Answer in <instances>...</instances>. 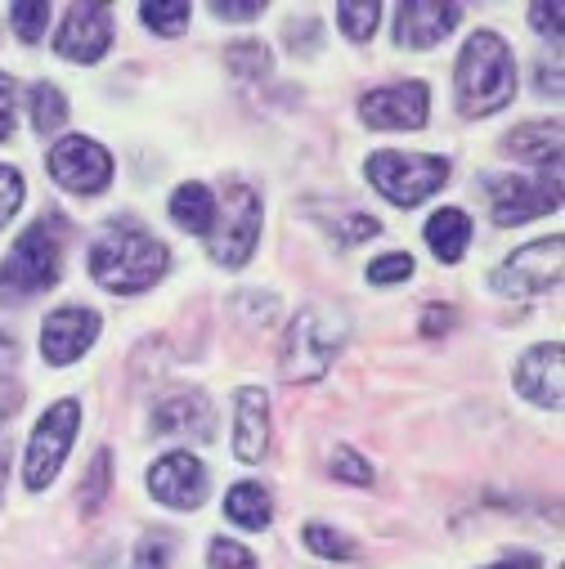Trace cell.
Listing matches in <instances>:
<instances>
[{"label": "cell", "instance_id": "cell-1", "mask_svg": "<svg viewBox=\"0 0 565 569\" xmlns=\"http://www.w3.org/2000/svg\"><path fill=\"white\" fill-rule=\"evenodd\" d=\"M167 264H171L167 247L135 220H112L90 247V273L99 278V288H108L117 297L149 292L167 273Z\"/></svg>", "mask_w": 565, "mask_h": 569}, {"label": "cell", "instance_id": "cell-2", "mask_svg": "<svg viewBox=\"0 0 565 569\" xmlns=\"http://www.w3.org/2000/svg\"><path fill=\"white\" fill-rule=\"evenodd\" d=\"M454 94L463 117H489L516 99V63L498 32H476L454 72Z\"/></svg>", "mask_w": 565, "mask_h": 569}, {"label": "cell", "instance_id": "cell-3", "mask_svg": "<svg viewBox=\"0 0 565 569\" xmlns=\"http://www.w3.org/2000/svg\"><path fill=\"white\" fill-rule=\"evenodd\" d=\"M59 260H63V220L46 216L0 260V301H28L37 292H50L59 282Z\"/></svg>", "mask_w": 565, "mask_h": 569}, {"label": "cell", "instance_id": "cell-4", "mask_svg": "<svg viewBox=\"0 0 565 569\" xmlns=\"http://www.w3.org/2000/svg\"><path fill=\"white\" fill-rule=\"evenodd\" d=\"M346 332H350V323L341 315L301 310L288 328V341H282V381H293V386L319 381L333 368L337 350L346 346Z\"/></svg>", "mask_w": 565, "mask_h": 569}, {"label": "cell", "instance_id": "cell-5", "mask_svg": "<svg viewBox=\"0 0 565 569\" xmlns=\"http://www.w3.org/2000/svg\"><path fill=\"white\" fill-rule=\"evenodd\" d=\"M368 180L373 189L395 202V207H417L427 202L436 189L449 184V162L445 158H427V153H373L368 158Z\"/></svg>", "mask_w": 565, "mask_h": 569}, {"label": "cell", "instance_id": "cell-6", "mask_svg": "<svg viewBox=\"0 0 565 569\" xmlns=\"http://www.w3.org/2000/svg\"><path fill=\"white\" fill-rule=\"evenodd\" d=\"M561 256H565V238H534L521 251H512L498 269H494V292L498 297H543L561 282Z\"/></svg>", "mask_w": 565, "mask_h": 569}, {"label": "cell", "instance_id": "cell-7", "mask_svg": "<svg viewBox=\"0 0 565 569\" xmlns=\"http://www.w3.org/2000/svg\"><path fill=\"white\" fill-rule=\"evenodd\" d=\"M77 421H81L77 399L54 403V408L37 421V431H32V440H28V458H23V485H28L32 493L46 489V485L59 476V467H63L72 440H77Z\"/></svg>", "mask_w": 565, "mask_h": 569}, {"label": "cell", "instance_id": "cell-8", "mask_svg": "<svg viewBox=\"0 0 565 569\" xmlns=\"http://www.w3.org/2000/svg\"><path fill=\"white\" fill-rule=\"evenodd\" d=\"M211 256L229 269L247 264L251 251H256V238H260V202L247 184H229L225 189V202L216 207V224H211Z\"/></svg>", "mask_w": 565, "mask_h": 569}, {"label": "cell", "instance_id": "cell-9", "mask_svg": "<svg viewBox=\"0 0 565 569\" xmlns=\"http://www.w3.org/2000/svg\"><path fill=\"white\" fill-rule=\"evenodd\" d=\"M489 207H494V224H503V229L525 224V220H538V216H547V211L561 207V171L494 180Z\"/></svg>", "mask_w": 565, "mask_h": 569}, {"label": "cell", "instance_id": "cell-10", "mask_svg": "<svg viewBox=\"0 0 565 569\" xmlns=\"http://www.w3.org/2000/svg\"><path fill=\"white\" fill-rule=\"evenodd\" d=\"M50 176L72 193H103L112 184V158L86 134H63L50 149Z\"/></svg>", "mask_w": 565, "mask_h": 569}, {"label": "cell", "instance_id": "cell-11", "mask_svg": "<svg viewBox=\"0 0 565 569\" xmlns=\"http://www.w3.org/2000/svg\"><path fill=\"white\" fill-rule=\"evenodd\" d=\"M427 99H432V90L422 81L381 86V90H368L359 99V117L373 130H417V126H427V112H432Z\"/></svg>", "mask_w": 565, "mask_h": 569}, {"label": "cell", "instance_id": "cell-12", "mask_svg": "<svg viewBox=\"0 0 565 569\" xmlns=\"http://www.w3.org/2000/svg\"><path fill=\"white\" fill-rule=\"evenodd\" d=\"M112 46V10L108 6H68L54 50L68 63H99Z\"/></svg>", "mask_w": 565, "mask_h": 569}, {"label": "cell", "instance_id": "cell-13", "mask_svg": "<svg viewBox=\"0 0 565 569\" xmlns=\"http://www.w3.org/2000/svg\"><path fill=\"white\" fill-rule=\"evenodd\" d=\"M95 337H99V315L81 310V306H63L41 323V355H46V363L68 368L95 346Z\"/></svg>", "mask_w": 565, "mask_h": 569}, {"label": "cell", "instance_id": "cell-14", "mask_svg": "<svg viewBox=\"0 0 565 569\" xmlns=\"http://www.w3.org/2000/svg\"><path fill=\"white\" fill-rule=\"evenodd\" d=\"M149 489L158 502L176 511H194L207 498V467L194 453H167L149 467Z\"/></svg>", "mask_w": 565, "mask_h": 569}, {"label": "cell", "instance_id": "cell-15", "mask_svg": "<svg viewBox=\"0 0 565 569\" xmlns=\"http://www.w3.org/2000/svg\"><path fill=\"white\" fill-rule=\"evenodd\" d=\"M463 19V6H440V0H408L395 14V41L408 50H427L445 41Z\"/></svg>", "mask_w": 565, "mask_h": 569}, {"label": "cell", "instance_id": "cell-16", "mask_svg": "<svg viewBox=\"0 0 565 569\" xmlns=\"http://www.w3.org/2000/svg\"><path fill=\"white\" fill-rule=\"evenodd\" d=\"M153 431L158 436H185V440H211L216 436V412L202 390H176L153 408Z\"/></svg>", "mask_w": 565, "mask_h": 569}, {"label": "cell", "instance_id": "cell-17", "mask_svg": "<svg viewBox=\"0 0 565 569\" xmlns=\"http://www.w3.org/2000/svg\"><path fill=\"white\" fill-rule=\"evenodd\" d=\"M561 381H565V355H561V346L552 341V346H534L521 363H516V390L525 395V399H534L538 408H561V399H565V390H561Z\"/></svg>", "mask_w": 565, "mask_h": 569}, {"label": "cell", "instance_id": "cell-18", "mask_svg": "<svg viewBox=\"0 0 565 569\" xmlns=\"http://www.w3.org/2000/svg\"><path fill=\"white\" fill-rule=\"evenodd\" d=\"M234 408H238V426H234L238 462H265V453H269V399H265V390L242 386Z\"/></svg>", "mask_w": 565, "mask_h": 569}, {"label": "cell", "instance_id": "cell-19", "mask_svg": "<svg viewBox=\"0 0 565 569\" xmlns=\"http://www.w3.org/2000/svg\"><path fill=\"white\" fill-rule=\"evenodd\" d=\"M503 153H512L516 162H534L538 171H556L561 167V126L556 121H529L503 139Z\"/></svg>", "mask_w": 565, "mask_h": 569}, {"label": "cell", "instance_id": "cell-20", "mask_svg": "<svg viewBox=\"0 0 565 569\" xmlns=\"http://www.w3.org/2000/svg\"><path fill=\"white\" fill-rule=\"evenodd\" d=\"M427 242H432L436 260L458 264L463 251H467V242H472V220H467L458 207H445V211H436V216L427 220Z\"/></svg>", "mask_w": 565, "mask_h": 569}, {"label": "cell", "instance_id": "cell-21", "mask_svg": "<svg viewBox=\"0 0 565 569\" xmlns=\"http://www.w3.org/2000/svg\"><path fill=\"white\" fill-rule=\"evenodd\" d=\"M171 220L189 233H211L216 224V198L207 184H180L171 193Z\"/></svg>", "mask_w": 565, "mask_h": 569}, {"label": "cell", "instance_id": "cell-22", "mask_svg": "<svg viewBox=\"0 0 565 569\" xmlns=\"http://www.w3.org/2000/svg\"><path fill=\"white\" fill-rule=\"evenodd\" d=\"M225 516L242 529H265L269 516H274V502H269L265 485H234L229 498H225Z\"/></svg>", "mask_w": 565, "mask_h": 569}, {"label": "cell", "instance_id": "cell-23", "mask_svg": "<svg viewBox=\"0 0 565 569\" xmlns=\"http://www.w3.org/2000/svg\"><path fill=\"white\" fill-rule=\"evenodd\" d=\"M63 121H68V99H63V90L50 86V81L32 86V126H37L41 134H59Z\"/></svg>", "mask_w": 565, "mask_h": 569}, {"label": "cell", "instance_id": "cell-24", "mask_svg": "<svg viewBox=\"0 0 565 569\" xmlns=\"http://www.w3.org/2000/svg\"><path fill=\"white\" fill-rule=\"evenodd\" d=\"M14 363H19V341H14V332L6 323H0V417L19 412V403H23V390L10 381Z\"/></svg>", "mask_w": 565, "mask_h": 569}, {"label": "cell", "instance_id": "cell-25", "mask_svg": "<svg viewBox=\"0 0 565 569\" xmlns=\"http://www.w3.org/2000/svg\"><path fill=\"white\" fill-rule=\"evenodd\" d=\"M377 19H381V6L377 0H341L337 6V23L350 41H368L377 32Z\"/></svg>", "mask_w": 565, "mask_h": 569}, {"label": "cell", "instance_id": "cell-26", "mask_svg": "<svg viewBox=\"0 0 565 569\" xmlns=\"http://www.w3.org/2000/svg\"><path fill=\"white\" fill-rule=\"evenodd\" d=\"M108 489H112V453L99 449L95 462H90V471H86V480H81V507L86 511H99L108 502Z\"/></svg>", "mask_w": 565, "mask_h": 569}, {"label": "cell", "instance_id": "cell-27", "mask_svg": "<svg viewBox=\"0 0 565 569\" xmlns=\"http://www.w3.org/2000/svg\"><path fill=\"white\" fill-rule=\"evenodd\" d=\"M139 19H145L153 32H162V37H180L185 23H189V6L185 0H171V6H139Z\"/></svg>", "mask_w": 565, "mask_h": 569}, {"label": "cell", "instance_id": "cell-28", "mask_svg": "<svg viewBox=\"0 0 565 569\" xmlns=\"http://www.w3.org/2000/svg\"><path fill=\"white\" fill-rule=\"evenodd\" d=\"M306 547L319 551V556H328V560H350V556H355V542H350L346 533L328 529V525H310V529H306Z\"/></svg>", "mask_w": 565, "mask_h": 569}, {"label": "cell", "instance_id": "cell-29", "mask_svg": "<svg viewBox=\"0 0 565 569\" xmlns=\"http://www.w3.org/2000/svg\"><path fill=\"white\" fill-rule=\"evenodd\" d=\"M207 565H211V569H256V556H251L242 542H234V538H211Z\"/></svg>", "mask_w": 565, "mask_h": 569}, {"label": "cell", "instance_id": "cell-30", "mask_svg": "<svg viewBox=\"0 0 565 569\" xmlns=\"http://www.w3.org/2000/svg\"><path fill=\"white\" fill-rule=\"evenodd\" d=\"M171 551H176L171 533H149L135 551V569H171Z\"/></svg>", "mask_w": 565, "mask_h": 569}, {"label": "cell", "instance_id": "cell-31", "mask_svg": "<svg viewBox=\"0 0 565 569\" xmlns=\"http://www.w3.org/2000/svg\"><path fill=\"white\" fill-rule=\"evenodd\" d=\"M328 467H333V476H337V480H346V485H359V489H368V485H373V462H364L355 449H337Z\"/></svg>", "mask_w": 565, "mask_h": 569}, {"label": "cell", "instance_id": "cell-32", "mask_svg": "<svg viewBox=\"0 0 565 569\" xmlns=\"http://www.w3.org/2000/svg\"><path fill=\"white\" fill-rule=\"evenodd\" d=\"M10 23L23 41H41L46 28H50V6H14L10 10Z\"/></svg>", "mask_w": 565, "mask_h": 569}, {"label": "cell", "instance_id": "cell-33", "mask_svg": "<svg viewBox=\"0 0 565 569\" xmlns=\"http://www.w3.org/2000/svg\"><path fill=\"white\" fill-rule=\"evenodd\" d=\"M19 202H23V176L14 167H0V229L14 220Z\"/></svg>", "mask_w": 565, "mask_h": 569}, {"label": "cell", "instance_id": "cell-34", "mask_svg": "<svg viewBox=\"0 0 565 569\" xmlns=\"http://www.w3.org/2000/svg\"><path fill=\"white\" fill-rule=\"evenodd\" d=\"M413 273V256H404V251H390V256H377L373 264H368V282H399V278H408Z\"/></svg>", "mask_w": 565, "mask_h": 569}, {"label": "cell", "instance_id": "cell-35", "mask_svg": "<svg viewBox=\"0 0 565 569\" xmlns=\"http://www.w3.org/2000/svg\"><path fill=\"white\" fill-rule=\"evenodd\" d=\"M229 63H234V72H242V77H260V72H269V50H265L260 41H247V46H234V50H229Z\"/></svg>", "mask_w": 565, "mask_h": 569}, {"label": "cell", "instance_id": "cell-36", "mask_svg": "<svg viewBox=\"0 0 565 569\" xmlns=\"http://www.w3.org/2000/svg\"><path fill=\"white\" fill-rule=\"evenodd\" d=\"M211 14L216 19H229V23H247V19H260L265 6H260V0H216Z\"/></svg>", "mask_w": 565, "mask_h": 569}, {"label": "cell", "instance_id": "cell-37", "mask_svg": "<svg viewBox=\"0 0 565 569\" xmlns=\"http://www.w3.org/2000/svg\"><path fill=\"white\" fill-rule=\"evenodd\" d=\"M14 134V81L0 77V139Z\"/></svg>", "mask_w": 565, "mask_h": 569}, {"label": "cell", "instance_id": "cell-38", "mask_svg": "<svg viewBox=\"0 0 565 569\" xmlns=\"http://www.w3.org/2000/svg\"><path fill=\"white\" fill-rule=\"evenodd\" d=\"M561 14H565L561 6H534L529 10V19L538 23V32H552V37H561Z\"/></svg>", "mask_w": 565, "mask_h": 569}, {"label": "cell", "instance_id": "cell-39", "mask_svg": "<svg viewBox=\"0 0 565 569\" xmlns=\"http://www.w3.org/2000/svg\"><path fill=\"white\" fill-rule=\"evenodd\" d=\"M538 90H543V94H561V68H547V63H543V68H538Z\"/></svg>", "mask_w": 565, "mask_h": 569}, {"label": "cell", "instance_id": "cell-40", "mask_svg": "<svg viewBox=\"0 0 565 569\" xmlns=\"http://www.w3.org/2000/svg\"><path fill=\"white\" fill-rule=\"evenodd\" d=\"M10 462H14V449H10L6 431H0V493H6V480H10Z\"/></svg>", "mask_w": 565, "mask_h": 569}, {"label": "cell", "instance_id": "cell-41", "mask_svg": "<svg viewBox=\"0 0 565 569\" xmlns=\"http://www.w3.org/2000/svg\"><path fill=\"white\" fill-rule=\"evenodd\" d=\"M449 323H454V319H449V310H440V306H432V310H427V323H422V328H427V332L436 337V332H440V328H449Z\"/></svg>", "mask_w": 565, "mask_h": 569}, {"label": "cell", "instance_id": "cell-42", "mask_svg": "<svg viewBox=\"0 0 565 569\" xmlns=\"http://www.w3.org/2000/svg\"><path fill=\"white\" fill-rule=\"evenodd\" d=\"M485 569H534V560L525 556V560H503V565H485Z\"/></svg>", "mask_w": 565, "mask_h": 569}]
</instances>
